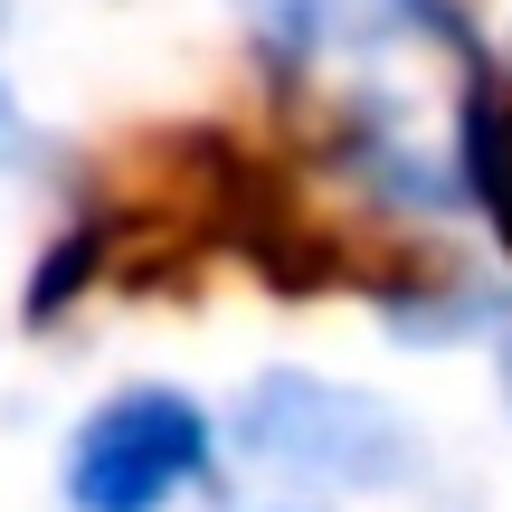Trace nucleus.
<instances>
[{
    "mask_svg": "<svg viewBox=\"0 0 512 512\" xmlns=\"http://www.w3.org/2000/svg\"><path fill=\"white\" fill-rule=\"evenodd\" d=\"M219 465V427L190 389H114L105 408H86L67 437V512H171L181 494H200Z\"/></svg>",
    "mask_w": 512,
    "mask_h": 512,
    "instance_id": "nucleus-1",
    "label": "nucleus"
},
{
    "mask_svg": "<svg viewBox=\"0 0 512 512\" xmlns=\"http://www.w3.org/2000/svg\"><path fill=\"white\" fill-rule=\"evenodd\" d=\"M238 446L285 484H399V465H408L399 418H380L351 389L304 380V370H275V380L247 389Z\"/></svg>",
    "mask_w": 512,
    "mask_h": 512,
    "instance_id": "nucleus-2",
    "label": "nucleus"
},
{
    "mask_svg": "<svg viewBox=\"0 0 512 512\" xmlns=\"http://www.w3.org/2000/svg\"><path fill=\"white\" fill-rule=\"evenodd\" d=\"M247 19L275 38V48H294V57L389 48V38H446V48H475L446 0H247Z\"/></svg>",
    "mask_w": 512,
    "mask_h": 512,
    "instance_id": "nucleus-3",
    "label": "nucleus"
},
{
    "mask_svg": "<svg viewBox=\"0 0 512 512\" xmlns=\"http://www.w3.org/2000/svg\"><path fill=\"white\" fill-rule=\"evenodd\" d=\"M456 152H465V190L484 200L494 238L512 247V76L475 67V86H465V114H456Z\"/></svg>",
    "mask_w": 512,
    "mask_h": 512,
    "instance_id": "nucleus-4",
    "label": "nucleus"
},
{
    "mask_svg": "<svg viewBox=\"0 0 512 512\" xmlns=\"http://www.w3.org/2000/svg\"><path fill=\"white\" fill-rule=\"evenodd\" d=\"M19 152H29V124H19V95H10V86H0V171H10V162H19Z\"/></svg>",
    "mask_w": 512,
    "mask_h": 512,
    "instance_id": "nucleus-5",
    "label": "nucleus"
}]
</instances>
